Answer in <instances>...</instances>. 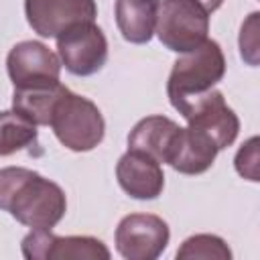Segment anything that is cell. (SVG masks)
Returning a JSON list of instances; mask_svg holds the SVG:
<instances>
[{
  "label": "cell",
  "instance_id": "obj_6",
  "mask_svg": "<svg viewBox=\"0 0 260 260\" xmlns=\"http://www.w3.org/2000/svg\"><path fill=\"white\" fill-rule=\"evenodd\" d=\"M177 112L187 120L189 126L203 130L213 138L219 150L232 146L240 132V118L225 104V98L219 89L211 87L209 91L183 102Z\"/></svg>",
  "mask_w": 260,
  "mask_h": 260
},
{
  "label": "cell",
  "instance_id": "obj_9",
  "mask_svg": "<svg viewBox=\"0 0 260 260\" xmlns=\"http://www.w3.org/2000/svg\"><path fill=\"white\" fill-rule=\"evenodd\" d=\"M6 71L14 89L59 83L61 59L41 41H20L6 55Z\"/></svg>",
  "mask_w": 260,
  "mask_h": 260
},
{
  "label": "cell",
  "instance_id": "obj_18",
  "mask_svg": "<svg viewBox=\"0 0 260 260\" xmlns=\"http://www.w3.org/2000/svg\"><path fill=\"white\" fill-rule=\"evenodd\" d=\"M238 175H242L248 181H258V138H248L234 158Z\"/></svg>",
  "mask_w": 260,
  "mask_h": 260
},
{
  "label": "cell",
  "instance_id": "obj_3",
  "mask_svg": "<svg viewBox=\"0 0 260 260\" xmlns=\"http://www.w3.org/2000/svg\"><path fill=\"white\" fill-rule=\"evenodd\" d=\"M49 126L57 140L73 152L93 150L106 136V122L100 108L69 87L57 98Z\"/></svg>",
  "mask_w": 260,
  "mask_h": 260
},
{
  "label": "cell",
  "instance_id": "obj_10",
  "mask_svg": "<svg viewBox=\"0 0 260 260\" xmlns=\"http://www.w3.org/2000/svg\"><path fill=\"white\" fill-rule=\"evenodd\" d=\"M24 14L30 28L45 39H57L67 26L95 20V0H24Z\"/></svg>",
  "mask_w": 260,
  "mask_h": 260
},
{
  "label": "cell",
  "instance_id": "obj_8",
  "mask_svg": "<svg viewBox=\"0 0 260 260\" xmlns=\"http://www.w3.org/2000/svg\"><path fill=\"white\" fill-rule=\"evenodd\" d=\"M28 260H110L108 246L93 236H55L51 230H30L20 244Z\"/></svg>",
  "mask_w": 260,
  "mask_h": 260
},
{
  "label": "cell",
  "instance_id": "obj_2",
  "mask_svg": "<svg viewBox=\"0 0 260 260\" xmlns=\"http://www.w3.org/2000/svg\"><path fill=\"white\" fill-rule=\"evenodd\" d=\"M225 75V57L217 41L205 39L197 49L183 53L173 63L167 95L171 106L177 110L183 102L197 98L215 87Z\"/></svg>",
  "mask_w": 260,
  "mask_h": 260
},
{
  "label": "cell",
  "instance_id": "obj_20",
  "mask_svg": "<svg viewBox=\"0 0 260 260\" xmlns=\"http://www.w3.org/2000/svg\"><path fill=\"white\" fill-rule=\"evenodd\" d=\"M199 2L207 8V12H213V10H217L223 4V0H199Z\"/></svg>",
  "mask_w": 260,
  "mask_h": 260
},
{
  "label": "cell",
  "instance_id": "obj_13",
  "mask_svg": "<svg viewBox=\"0 0 260 260\" xmlns=\"http://www.w3.org/2000/svg\"><path fill=\"white\" fill-rule=\"evenodd\" d=\"M160 0H116V24L124 41L144 45L152 39Z\"/></svg>",
  "mask_w": 260,
  "mask_h": 260
},
{
  "label": "cell",
  "instance_id": "obj_1",
  "mask_svg": "<svg viewBox=\"0 0 260 260\" xmlns=\"http://www.w3.org/2000/svg\"><path fill=\"white\" fill-rule=\"evenodd\" d=\"M0 209L30 230H53L67 211L65 191L24 167L0 171Z\"/></svg>",
  "mask_w": 260,
  "mask_h": 260
},
{
  "label": "cell",
  "instance_id": "obj_17",
  "mask_svg": "<svg viewBox=\"0 0 260 260\" xmlns=\"http://www.w3.org/2000/svg\"><path fill=\"white\" fill-rule=\"evenodd\" d=\"M175 256L179 260H230L232 250L225 240L215 234H195L181 244Z\"/></svg>",
  "mask_w": 260,
  "mask_h": 260
},
{
  "label": "cell",
  "instance_id": "obj_5",
  "mask_svg": "<svg viewBox=\"0 0 260 260\" xmlns=\"http://www.w3.org/2000/svg\"><path fill=\"white\" fill-rule=\"evenodd\" d=\"M57 55L69 73L87 77L106 65L108 39L95 20L75 22L57 37Z\"/></svg>",
  "mask_w": 260,
  "mask_h": 260
},
{
  "label": "cell",
  "instance_id": "obj_15",
  "mask_svg": "<svg viewBox=\"0 0 260 260\" xmlns=\"http://www.w3.org/2000/svg\"><path fill=\"white\" fill-rule=\"evenodd\" d=\"M67 85L53 83V85H41V87H24L12 91V110L30 120L37 126H49L53 106L57 98L63 93Z\"/></svg>",
  "mask_w": 260,
  "mask_h": 260
},
{
  "label": "cell",
  "instance_id": "obj_4",
  "mask_svg": "<svg viewBox=\"0 0 260 260\" xmlns=\"http://www.w3.org/2000/svg\"><path fill=\"white\" fill-rule=\"evenodd\" d=\"M154 32L173 53L197 49L209 32V12L199 0H162Z\"/></svg>",
  "mask_w": 260,
  "mask_h": 260
},
{
  "label": "cell",
  "instance_id": "obj_7",
  "mask_svg": "<svg viewBox=\"0 0 260 260\" xmlns=\"http://www.w3.org/2000/svg\"><path fill=\"white\" fill-rule=\"evenodd\" d=\"M169 223L154 213L124 215L116 228V250L126 260H156L169 246Z\"/></svg>",
  "mask_w": 260,
  "mask_h": 260
},
{
  "label": "cell",
  "instance_id": "obj_12",
  "mask_svg": "<svg viewBox=\"0 0 260 260\" xmlns=\"http://www.w3.org/2000/svg\"><path fill=\"white\" fill-rule=\"evenodd\" d=\"M217 152L219 148L209 134L193 126H179L165 162L181 175H201L213 165Z\"/></svg>",
  "mask_w": 260,
  "mask_h": 260
},
{
  "label": "cell",
  "instance_id": "obj_14",
  "mask_svg": "<svg viewBox=\"0 0 260 260\" xmlns=\"http://www.w3.org/2000/svg\"><path fill=\"white\" fill-rule=\"evenodd\" d=\"M177 130L179 124L167 116H146L138 120L130 130L128 148L142 150L152 158H156L158 162H165Z\"/></svg>",
  "mask_w": 260,
  "mask_h": 260
},
{
  "label": "cell",
  "instance_id": "obj_11",
  "mask_svg": "<svg viewBox=\"0 0 260 260\" xmlns=\"http://www.w3.org/2000/svg\"><path fill=\"white\" fill-rule=\"evenodd\" d=\"M116 179L132 199H156L165 189V173L156 158L142 150L128 148L116 165Z\"/></svg>",
  "mask_w": 260,
  "mask_h": 260
},
{
  "label": "cell",
  "instance_id": "obj_16",
  "mask_svg": "<svg viewBox=\"0 0 260 260\" xmlns=\"http://www.w3.org/2000/svg\"><path fill=\"white\" fill-rule=\"evenodd\" d=\"M37 138V124H32L14 110L0 112V156H8L22 148L35 146Z\"/></svg>",
  "mask_w": 260,
  "mask_h": 260
},
{
  "label": "cell",
  "instance_id": "obj_19",
  "mask_svg": "<svg viewBox=\"0 0 260 260\" xmlns=\"http://www.w3.org/2000/svg\"><path fill=\"white\" fill-rule=\"evenodd\" d=\"M258 12H252L240 30V53L250 65L258 63Z\"/></svg>",
  "mask_w": 260,
  "mask_h": 260
}]
</instances>
